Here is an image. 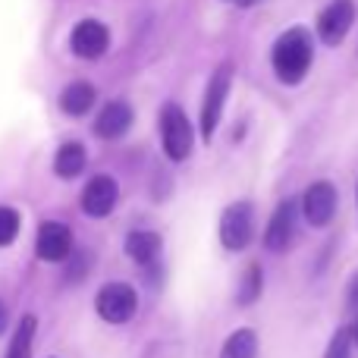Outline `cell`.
Segmentation results:
<instances>
[{
	"label": "cell",
	"instance_id": "19",
	"mask_svg": "<svg viewBox=\"0 0 358 358\" xmlns=\"http://www.w3.org/2000/svg\"><path fill=\"white\" fill-rule=\"evenodd\" d=\"M19 227H22V220H19V210L10 208V204H0V248L16 242Z\"/></svg>",
	"mask_w": 358,
	"mask_h": 358
},
{
	"label": "cell",
	"instance_id": "4",
	"mask_svg": "<svg viewBox=\"0 0 358 358\" xmlns=\"http://www.w3.org/2000/svg\"><path fill=\"white\" fill-rule=\"evenodd\" d=\"M255 236V214L248 201H236L220 217V242L229 252H242Z\"/></svg>",
	"mask_w": 358,
	"mask_h": 358
},
{
	"label": "cell",
	"instance_id": "3",
	"mask_svg": "<svg viewBox=\"0 0 358 358\" xmlns=\"http://www.w3.org/2000/svg\"><path fill=\"white\" fill-rule=\"evenodd\" d=\"M161 138H164V151H167L170 161H185L192 155L195 132H192V123L182 113V107L167 104L161 110Z\"/></svg>",
	"mask_w": 358,
	"mask_h": 358
},
{
	"label": "cell",
	"instance_id": "1",
	"mask_svg": "<svg viewBox=\"0 0 358 358\" xmlns=\"http://www.w3.org/2000/svg\"><path fill=\"white\" fill-rule=\"evenodd\" d=\"M311 60H315V44H311V35L305 29H289L273 41L271 63L283 85H299L308 76Z\"/></svg>",
	"mask_w": 358,
	"mask_h": 358
},
{
	"label": "cell",
	"instance_id": "14",
	"mask_svg": "<svg viewBox=\"0 0 358 358\" xmlns=\"http://www.w3.org/2000/svg\"><path fill=\"white\" fill-rule=\"evenodd\" d=\"M164 242L157 233H151V229H136V233L126 236V255H129L132 261H138V264H155L157 255H161Z\"/></svg>",
	"mask_w": 358,
	"mask_h": 358
},
{
	"label": "cell",
	"instance_id": "5",
	"mask_svg": "<svg viewBox=\"0 0 358 358\" xmlns=\"http://www.w3.org/2000/svg\"><path fill=\"white\" fill-rule=\"evenodd\" d=\"M94 308L107 324H126L138 308V296L129 283H107L94 299Z\"/></svg>",
	"mask_w": 358,
	"mask_h": 358
},
{
	"label": "cell",
	"instance_id": "2",
	"mask_svg": "<svg viewBox=\"0 0 358 358\" xmlns=\"http://www.w3.org/2000/svg\"><path fill=\"white\" fill-rule=\"evenodd\" d=\"M229 85H233V66L223 63L214 76H210L208 88H204V101H201V138L210 142L220 126V117H223V104L229 98Z\"/></svg>",
	"mask_w": 358,
	"mask_h": 358
},
{
	"label": "cell",
	"instance_id": "12",
	"mask_svg": "<svg viewBox=\"0 0 358 358\" xmlns=\"http://www.w3.org/2000/svg\"><path fill=\"white\" fill-rule=\"evenodd\" d=\"M132 126V107L126 101H110V104L101 107L98 120H94V132L101 138H120L126 136Z\"/></svg>",
	"mask_w": 358,
	"mask_h": 358
},
{
	"label": "cell",
	"instance_id": "9",
	"mask_svg": "<svg viewBox=\"0 0 358 358\" xmlns=\"http://www.w3.org/2000/svg\"><path fill=\"white\" fill-rule=\"evenodd\" d=\"M296 220H299V204L292 198H286L277 210H273L271 223H267V233H264V245L271 252H286L296 239Z\"/></svg>",
	"mask_w": 358,
	"mask_h": 358
},
{
	"label": "cell",
	"instance_id": "15",
	"mask_svg": "<svg viewBox=\"0 0 358 358\" xmlns=\"http://www.w3.org/2000/svg\"><path fill=\"white\" fill-rule=\"evenodd\" d=\"M85 164H88L85 148L79 142H66V145H60V151L54 157V173L60 179H76L85 170Z\"/></svg>",
	"mask_w": 358,
	"mask_h": 358
},
{
	"label": "cell",
	"instance_id": "22",
	"mask_svg": "<svg viewBox=\"0 0 358 358\" xmlns=\"http://www.w3.org/2000/svg\"><path fill=\"white\" fill-rule=\"evenodd\" d=\"M6 321H10V315H6V305L0 302V334L6 330Z\"/></svg>",
	"mask_w": 358,
	"mask_h": 358
},
{
	"label": "cell",
	"instance_id": "17",
	"mask_svg": "<svg viewBox=\"0 0 358 358\" xmlns=\"http://www.w3.org/2000/svg\"><path fill=\"white\" fill-rule=\"evenodd\" d=\"M35 330H38V321L31 315H25L19 321L16 334L10 340V349H6V358H31V346H35Z\"/></svg>",
	"mask_w": 358,
	"mask_h": 358
},
{
	"label": "cell",
	"instance_id": "13",
	"mask_svg": "<svg viewBox=\"0 0 358 358\" xmlns=\"http://www.w3.org/2000/svg\"><path fill=\"white\" fill-rule=\"evenodd\" d=\"M94 101H98V92L92 82H69L60 92V110L69 117H85L94 107Z\"/></svg>",
	"mask_w": 358,
	"mask_h": 358
},
{
	"label": "cell",
	"instance_id": "24",
	"mask_svg": "<svg viewBox=\"0 0 358 358\" xmlns=\"http://www.w3.org/2000/svg\"><path fill=\"white\" fill-rule=\"evenodd\" d=\"M239 3L242 6H252V3H258V0H239Z\"/></svg>",
	"mask_w": 358,
	"mask_h": 358
},
{
	"label": "cell",
	"instance_id": "16",
	"mask_svg": "<svg viewBox=\"0 0 358 358\" xmlns=\"http://www.w3.org/2000/svg\"><path fill=\"white\" fill-rule=\"evenodd\" d=\"M258 355V334L252 327L233 330L220 349V358H255Z\"/></svg>",
	"mask_w": 358,
	"mask_h": 358
},
{
	"label": "cell",
	"instance_id": "6",
	"mask_svg": "<svg viewBox=\"0 0 358 358\" xmlns=\"http://www.w3.org/2000/svg\"><path fill=\"white\" fill-rule=\"evenodd\" d=\"M352 22H355L352 0H330V3L321 10V16H317V35H321L324 44L336 48V44H343V38L349 35Z\"/></svg>",
	"mask_w": 358,
	"mask_h": 358
},
{
	"label": "cell",
	"instance_id": "23",
	"mask_svg": "<svg viewBox=\"0 0 358 358\" xmlns=\"http://www.w3.org/2000/svg\"><path fill=\"white\" fill-rule=\"evenodd\" d=\"M352 340L358 343V321H355V327H352Z\"/></svg>",
	"mask_w": 358,
	"mask_h": 358
},
{
	"label": "cell",
	"instance_id": "11",
	"mask_svg": "<svg viewBox=\"0 0 358 358\" xmlns=\"http://www.w3.org/2000/svg\"><path fill=\"white\" fill-rule=\"evenodd\" d=\"M302 214L311 227H327L336 214V189L334 185L324 182V179L315 185H308V192H305V198H302Z\"/></svg>",
	"mask_w": 358,
	"mask_h": 358
},
{
	"label": "cell",
	"instance_id": "8",
	"mask_svg": "<svg viewBox=\"0 0 358 358\" xmlns=\"http://www.w3.org/2000/svg\"><path fill=\"white\" fill-rule=\"evenodd\" d=\"M69 48H73V54L82 57V60H98V57H104L107 48H110V31H107V25L98 22V19H82L73 29V35H69Z\"/></svg>",
	"mask_w": 358,
	"mask_h": 358
},
{
	"label": "cell",
	"instance_id": "10",
	"mask_svg": "<svg viewBox=\"0 0 358 358\" xmlns=\"http://www.w3.org/2000/svg\"><path fill=\"white\" fill-rule=\"evenodd\" d=\"M120 198V185L113 176H94L88 179V185L82 189V210L88 217H107L117 208Z\"/></svg>",
	"mask_w": 358,
	"mask_h": 358
},
{
	"label": "cell",
	"instance_id": "20",
	"mask_svg": "<svg viewBox=\"0 0 358 358\" xmlns=\"http://www.w3.org/2000/svg\"><path fill=\"white\" fill-rule=\"evenodd\" d=\"M349 346H352V334L349 330H336L324 358H349Z\"/></svg>",
	"mask_w": 358,
	"mask_h": 358
},
{
	"label": "cell",
	"instance_id": "25",
	"mask_svg": "<svg viewBox=\"0 0 358 358\" xmlns=\"http://www.w3.org/2000/svg\"><path fill=\"white\" fill-rule=\"evenodd\" d=\"M355 201H358V189H355Z\"/></svg>",
	"mask_w": 358,
	"mask_h": 358
},
{
	"label": "cell",
	"instance_id": "18",
	"mask_svg": "<svg viewBox=\"0 0 358 358\" xmlns=\"http://www.w3.org/2000/svg\"><path fill=\"white\" fill-rule=\"evenodd\" d=\"M261 289H264V271H261V264H252L245 271V277H242V283H239L236 302H239V305H252L255 299L261 296Z\"/></svg>",
	"mask_w": 358,
	"mask_h": 358
},
{
	"label": "cell",
	"instance_id": "7",
	"mask_svg": "<svg viewBox=\"0 0 358 358\" xmlns=\"http://www.w3.org/2000/svg\"><path fill=\"white\" fill-rule=\"evenodd\" d=\"M35 252L41 261H54L63 264L73 255V229L60 220H48L38 227V239H35Z\"/></svg>",
	"mask_w": 358,
	"mask_h": 358
},
{
	"label": "cell",
	"instance_id": "21",
	"mask_svg": "<svg viewBox=\"0 0 358 358\" xmlns=\"http://www.w3.org/2000/svg\"><path fill=\"white\" fill-rule=\"evenodd\" d=\"M349 305L358 311V273L352 277V286H349Z\"/></svg>",
	"mask_w": 358,
	"mask_h": 358
}]
</instances>
